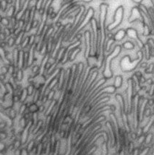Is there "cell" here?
<instances>
[{
	"label": "cell",
	"instance_id": "cell-1",
	"mask_svg": "<svg viewBox=\"0 0 154 155\" xmlns=\"http://www.w3.org/2000/svg\"><path fill=\"white\" fill-rule=\"evenodd\" d=\"M123 18H124V8L122 6H119L115 12L113 22L110 23L107 26V30L108 31H112L117 28L122 23Z\"/></svg>",
	"mask_w": 154,
	"mask_h": 155
},
{
	"label": "cell",
	"instance_id": "cell-2",
	"mask_svg": "<svg viewBox=\"0 0 154 155\" xmlns=\"http://www.w3.org/2000/svg\"><path fill=\"white\" fill-rule=\"evenodd\" d=\"M127 35L126 34V30H123V29H121L118 30V31L116 33L115 35H114V40L115 41H122L123 39H124V37H125V36Z\"/></svg>",
	"mask_w": 154,
	"mask_h": 155
},
{
	"label": "cell",
	"instance_id": "cell-3",
	"mask_svg": "<svg viewBox=\"0 0 154 155\" xmlns=\"http://www.w3.org/2000/svg\"><path fill=\"white\" fill-rule=\"evenodd\" d=\"M123 47L124 49H133L135 47V45L133 42H131V41H126V42H124V44H123Z\"/></svg>",
	"mask_w": 154,
	"mask_h": 155
},
{
	"label": "cell",
	"instance_id": "cell-4",
	"mask_svg": "<svg viewBox=\"0 0 154 155\" xmlns=\"http://www.w3.org/2000/svg\"><path fill=\"white\" fill-rule=\"evenodd\" d=\"M7 5H8L7 0H2L1 1V10H2V11H6L7 9Z\"/></svg>",
	"mask_w": 154,
	"mask_h": 155
},
{
	"label": "cell",
	"instance_id": "cell-5",
	"mask_svg": "<svg viewBox=\"0 0 154 155\" xmlns=\"http://www.w3.org/2000/svg\"><path fill=\"white\" fill-rule=\"evenodd\" d=\"M2 24L4 26H8L9 25H10V21L9 20L8 18H7V17H2L1 20V22Z\"/></svg>",
	"mask_w": 154,
	"mask_h": 155
},
{
	"label": "cell",
	"instance_id": "cell-6",
	"mask_svg": "<svg viewBox=\"0 0 154 155\" xmlns=\"http://www.w3.org/2000/svg\"><path fill=\"white\" fill-rule=\"evenodd\" d=\"M7 43H8L9 46H12L14 44H15V39H14V38H13V37H10V39L8 40V42H7Z\"/></svg>",
	"mask_w": 154,
	"mask_h": 155
},
{
	"label": "cell",
	"instance_id": "cell-7",
	"mask_svg": "<svg viewBox=\"0 0 154 155\" xmlns=\"http://www.w3.org/2000/svg\"><path fill=\"white\" fill-rule=\"evenodd\" d=\"M2 17L1 16H0V22H1V20H2Z\"/></svg>",
	"mask_w": 154,
	"mask_h": 155
},
{
	"label": "cell",
	"instance_id": "cell-8",
	"mask_svg": "<svg viewBox=\"0 0 154 155\" xmlns=\"http://www.w3.org/2000/svg\"><path fill=\"white\" fill-rule=\"evenodd\" d=\"M0 10H1V2H0Z\"/></svg>",
	"mask_w": 154,
	"mask_h": 155
},
{
	"label": "cell",
	"instance_id": "cell-9",
	"mask_svg": "<svg viewBox=\"0 0 154 155\" xmlns=\"http://www.w3.org/2000/svg\"><path fill=\"white\" fill-rule=\"evenodd\" d=\"M64 1H65V2H68V1H70V0H64Z\"/></svg>",
	"mask_w": 154,
	"mask_h": 155
},
{
	"label": "cell",
	"instance_id": "cell-10",
	"mask_svg": "<svg viewBox=\"0 0 154 155\" xmlns=\"http://www.w3.org/2000/svg\"><path fill=\"white\" fill-rule=\"evenodd\" d=\"M0 31H1V27H0Z\"/></svg>",
	"mask_w": 154,
	"mask_h": 155
}]
</instances>
